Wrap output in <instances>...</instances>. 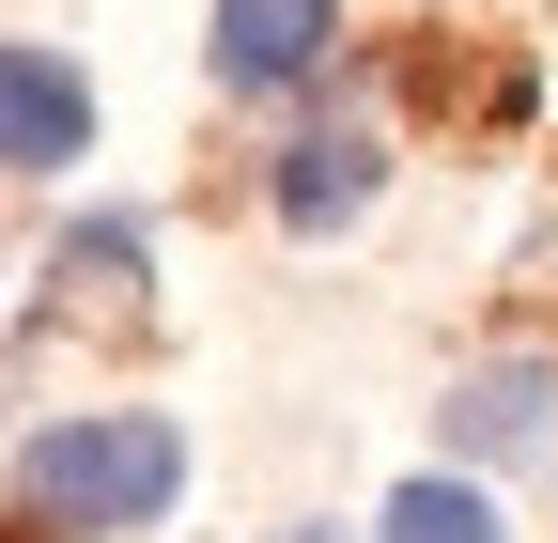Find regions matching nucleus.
Returning <instances> with one entry per match:
<instances>
[{
    "label": "nucleus",
    "mask_w": 558,
    "mask_h": 543,
    "mask_svg": "<svg viewBox=\"0 0 558 543\" xmlns=\"http://www.w3.org/2000/svg\"><path fill=\"white\" fill-rule=\"evenodd\" d=\"M295 543H326V528H295Z\"/></svg>",
    "instance_id": "obj_7"
},
{
    "label": "nucleus",
    "mask_w": 558,
    "mask_h": 543,
    "mask_svg": "<svg viewBox=\"0 0 558 543\" xmlns=\"http://www.w3.org/2000/svg\"><path fill=\"white\" fill-rule=\"evenodd\" d=\"M0 156H16V171H78L94 156V79L62 47H16V62H0Z\"/></svg>",
    "instance_id": "obj_3"
},
{
    "label": "nucleus",
    "mask_w": 558,
    "mask_h": 543,
    "mask_svg": "<svg viewBox=\"0 0 558 543\" xmlns=\"http://www.w3.org/2000/svg\"><path fill=\"white\" fill-rule=\"evenodd\" d=\"M16 497L32 528H156L186 497V435L156 420V403H94V420H47L16 450Z\"/></svg>",
    "instance_id": "obj_1"
},
{
    "label": "nucleus",
    "mask_w": 558,
    "mask_h": 543,
    "mask_svg": "<svg viewBox=\"0 0 558 543\" xmlns=\"http://www.w3.org/2000/svg\"><path fill=\"white\" fill-rule=\"evenodd\" d=\"M341 32V0H218V79L233 94H295Z\"/></svg>",
    "instance_id": "obj_4"
},
{
    "label": "nucleus",
    "mask_w": 558,
    "mask_h": 543,
    "mask_svg": "<svg viewBox=\"0 0 558 543\" xmlns=\"http://www.w3.org/2000/svg\"><path fill=\"white\" fill-rule=\"evenodd\" d=\"M373 202V141L357 124H311V141H279V233H341Z\"/></svg>",
    "instance_id": "obj_5"
},
{
    "label": "nucleus",
    "mask_w": 558,
    "mask_h": 543,
    "mask_svg": "<svg viewBox=\"0 0 558 543\" xmlns=\"http://www.w3.org/2000/svg\"><path fill=\"white\" fill-rule=\"evenodd\" d=\"M373 543H512V528H497L481 482H403V497L373 512Z\"/></svg>",
    "instance_id": "obj_6"
},
{
    "label": "nucleus",
    "mask_w": 558,
    "mask_h": 543,
    "mask_svg": "<svg viewBox=\"0 0 558 543\" xmlns=\"http://www.w3.org/2000/svg\"><path fill=\"white\" fill-rule=\"evenodd\" d=\"M450 450H465V466H527V450H558V358H543V342L481 358V373L450 388Z\"/></svg>",
    "instance_id": "obj_2"
}]
</instances>
